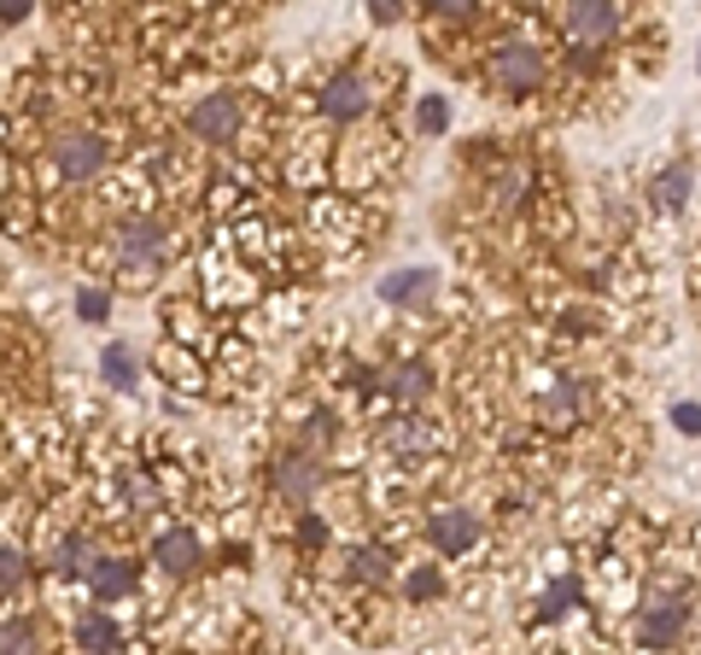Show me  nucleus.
<instances>
[{"label": "nucleus", "mask_w": 701, "mask_h": 655, "mask_svg": "<svg viewBox=\"0 0 701 655\" xmlns=\"http://www.w3.org/2000/svg\"><path fill=\"white\" fill-rule=\"evenodd\" d=\"M538 76H544V53H538V48H526V41H509V48L491 53V82H498L503 94L538 89Z\"/></svg>", "instance_id": "f257e3e1"}, {"label": "nucleus", "mask_w": 701, "mask_h": 655, "mask_svg": "<svg viewBox=\"0 0 701 655\" xmlns=\"http://www.w3.org/2000/svg\"><path fill=\"white\" fill-rule=\"evenodd\" d=\"M188 129L205 135V141H234L240 135V106L229 94H211V100H199V106L188 112Z\"/></svg>", "instance_id": "f03ea898"}, {"label": "nucleus", "mask_w": 701, "mask_h": 655, "mask_svg": "<svg viewBox=\"0 0 701 655\" xmlns=\"http://www.w3.org/2000/svg\"><path fill=\"white\" fill-rule=\"evenodd\" d=\"M678 632H684V603H644V614H637V644L667 649V644H678Z\"/></svg>", "instance_id": "7ed1b4c3"}, {"label": "nucleus", "mask_w": 701, "mask_h": 655, "mask_svg": "<svg viewBox=\"0 0 701 655\" xmlns=\"http://www.w3.org/2000/svg\"><path fill=\"white\" fill-rule=\"evenodd\" d=\"M432 544H439L444 557L473 550L480 544V516H473V509H444V516H432Z\"/></svg>", "instance_id": "20e7f679"}, {"label": "nucleus", "mask_w": 701, "mask_h": 655, "mask_svg": "<svg viewBox=\"0 0 701 655\" xmlns=\"http://www.w3.org/2000/svg\"><path fill=\"white\" fill-rule=\"evenodd\" d=\"M53 158H59V170H65L71 181H88L100 164H106V141H100V135H65Z\"/></svg>", "instance_id": "39448f33"}, {"label": "nucleus", "mask_w": 701, "mask_h": 655, "mask_svg": "<svg viewBox=\"0 0 701 655\" xmlns=\"http://www.w3.org/2000/svg\"><path fill=\"white\" fill-rule=\"evenodd\" d=\"M153 562H158L164 573H193V568H199V532H193V527H170V532H158Z\"/></svg>", "instance_id": "423d86ee"}, {"label": "nucleus", "mask_w": 701, "mask_h": 655, "mask_svg": "<svg viewBox=\"0 0 701 655\" xmlns=\"http://www.w3.org/2000/svg\"><path fill=\"white\" fill-rule=\"evenodd\" d=\"M135 580H140V573H135L129 557H100L94 573H88V591L100 603H117V597H129V591H135Z\"/></svg>", "instance_id": "0eeeda50"}, {"label": "nucleus", "mask_w": 701, "mask_h": 655, "mask_svg": "<svg viewBox=\"0 0 701 655\" xmlns=\"http://www.w3.org/2000/svg\"><path fill=\"white\" fill-rule=\"evenodd\" d=\"M164 246H170L164 222H123V229H117V252H123V258H135V263L164 258Z\"/></svg>", "instance_id": "6e6552de"}, {"label": "nucleus", "mask_w": 701, "mask_h": 655, "mask_svg": "<svg viewBox=\"0 0 701 655\" xmlns=\"http://www.w3.org/2000/svg\"><path fill=\"white\" fill-rule=\"evenodd\" d=\"M614 24H620V12H614L608 0H579V7H567V30L579 41H608Z\"/></svg>", "instance_id": "1a4fd4ad"}, {"label": "nucleus", "mask_w": 701, "mask_h": 655, "mask_svg": "<svg viewBox=\"0 0 701 655\" xmlns=\"http://www.w3.org/2000/svg\"><path fill=\"white\" fill-rule=\"evenodd\" d=\"M322 106L334 112V117H363V112H368V89H363V76H357V71H339V76H327V89H322Z\"/></svg>", "instance_id": "9d476101"}, {"label": "nucleus", "mask_w": 701, "mask_h": 655, "mask_svg": "<svg viewBox=\"0 0 701 655\" xmlns=\"http://www.w3.org/2000/svg\"><path fill=\"white\" fill-rule=\"evenodd\" d=\"M71 638H76V649H88V655H117L123 632H117L112 614H100V609H94V614H82V621H76Z\"/></svg>", "instance_id": "9b49d317"}, {"label": "nucleus", "mask_w": 701, "mask_h": 655, "mask_svg": "<svg viewBox=\"0 0 701 655\" xmlns=\"http://www.w3.org/2000/svg\"><path fill=\"white\" fill-rule=\"evenodd\" d=\"M275 486H281L293 503H311V491L322 486V475H316V457H281V468H275Z\"/></svg>", "instance_id": "f8f14e48"}, {"label": "nucleus", "mask_w": 701, "mask_h": 655, "mask_svg": "<svg viewBox=\"0 0 701 655\" xmlns=\"http://www.w3.org/2000/svg\"><path fill=\"white\" fill-rule=\"evenodd\" d=\"M386 393L398 398V404H416V398H427L432 393V375H427V363H398L386 375Z\"/></svg>", "instance_id": "ddd939ff"}, {"label": "nucleus", "mask_w": 701, "mask_h": 655, "mask_svg": "<svg viewBox=\"0 0 701 655\" xmlns=\"http://www.w3.org/2000/svg\"><path fill=\"white\" fill-rule=\"evenodd\" d=\"M427 287H432V270H391V275L380 281V299L416 304V299H427Z\"/></svg>", "instance_id": "4468645a"}, {"label": "nucleus", "mask_w": 701, "mask_h": 655, "mask_svg": "<svg viewBox=\"0 0 701 655\" xmlns=\"http://www.w3.org/2000/svg\"><path fill=\"white\" fill-rule=\"evenodd\" d=\"M690 164H667V170L661 176H655V205H667V211H672V205H684L690 199Z\"/></svg>", "instance_id": "2eb2a0df"}, {"label": "nucleus", "mask_w": 701, "mask_h": 655, "mask_svg": "<svg viewBox=\"0 0 701 655\" xmlns=\"http://www.w3.org/2000/svg\"><path fill=\"white\" fill-rule=\"evenodd\" d=\"M100 368H106V381L123 386V393L135 386V352L129 345H106V352H100Z\"/></svg>", "instance_id": "dca6fc26"}, {"label": "nucleus", "mask_w": 701, "mask_h": 655, "mask_svg": "<svg viewBox=\"0 0 701 655\" xmlns=\"http://www.w3.org/2000/svg\"><path fill=\"white\" fill-rule=\"evenodd\" d=\"M579 597H585V591H579V580H555V585L544 591V597H538V621H555V614H562V609H573Z\"/></svg>", "instance_id": "f3484780"}, {"label": "nucleus", "mask_w": 701, "mask_h": 655, "mask_svg": "<svg viewBox=\"0 0 701 655\" xmlns=\"http://www.w3.org/2000/svg\"><path fill=\"white\" fill-rule=\"evenodd\" d=\"M386 568H391V557H386L380 544H368V550H357V557H350V573H357V580H368V585L386 580Z\"/></svg>", "instance_id": "a211bd4d"}, {"label": "nucleus", "mask_w": 701, "mask_h": 655, "mask_svg": "<svg viewBox=\"0 0 701 655\" xmlns=\"http://www.w3.org/2000/svg\"><path fill=\"white\" fill-rule=\"evenodd\" d=\"M94 562H100V557H88V539H65V550H59V568H65V573H82V580L94 573Z\"/></svg>", "instance_id": "6ab92c4d"}, {"label": "nucleus", "mask_w": 701, "mask_h": 655, "mask_svg": "<svg viewBox=\"0 0 701 655\" xmlns=\"http://www.w3.org/2000/svg\"><path fill=\"white\" fill-rule=\"evenodd\" d=\"M416 123H421L427 135H439L444 123H450V106H444V94H427L421 106H416Z\"/></svg>", "instance_id": "aec40b11"}, {"label": "nucleus", "mask_w": 701, "mask_h": 655, "mask_svg": "<svg viewBox=\"0 0 701 655\" xmlns=\"http://www.w3.org/2000/svg\"><path fill=\"white\" fill-rule=\"evenodd\" d=\"M672 427H678V434H690V439H701V404L695 398H678L672 404Z\"/></svg>", "instance_id": "412c9836"}, {"label": "nucleus", "mask_w": 701, "mask_h": 655, "mask_svg": "<svg viewBox=\"0 0 701 655\" xmlns=\"http://www.w3.org/2000/svg\"><path fill=\"white\" fill-rule=\"evenodd\" d=\"M106 311H112V299L100 293V287H88V293L76 299V316H82V322H106Z\"/></svg>", "instance_id": "4be33fe9"}, {"label": "nucleus", "mask_w": 701, "mask_h": 655, "mask_svg": "<svg viewBox=\"0 0 701 655\" xmlns=\"http://www.w3.org/2000/svg\"><path fill=\"white\" fill-rule=\"evenodd\" d=\"M404 591H409V597H416V603H427V597H439V573H432V568H421V573H409V580H404Z\"/></svg>", "instance_id": "5701e85b"}, {"label": "nucleus", "mask_w": 701, "mask_h": 655, "mask_svg": "<svg viewBox=\"0 0 701 655\" xmlns=\"http://www.w3.org/2000/svg\"><path fill=\"white\" fill-rule=\"evenodd\" d=\"M299 544H304V550H322V544H327L322 516H304V521H299Z\"/></svg>", "instance_id": "b1692460"}, {"label": "nucleus", "mask_w": 701, "mask_h": 655, "mask_svg": "<svg viewBox=\"0 0 701 655\" xmlns=\"http://www.w3.org/2000/svg\"><path fill=\"white\" fill-rule=\"evenodd\" d=\"M18 573H24V557H18V544H7V550H0V585H18Z\"/></svg>", "instance_id": "393cba45"}, {"label": "nucleus", "mask_w": 701, "mask_h": 655, "mask_svg": "<svg viewBox=\"0 0 701 655\" xmlns=\"http://www.w3.org/2000/svg\"><path fill=\"white\" fill-rule=\"evenodd\" d=\"M30 649V626L24 621H7V655H24Z\"/></svg>", "instance_id": "a878e982"}, {"label": "nucleus", "mask_w": 701, "mask_h": 655, "mask_svg": "<svg viewBox=\"0 0 701 655\" xmlns=\"http://www.w3.org/2000/svg\"><path fill=\"white\" fill-rule=\"evenodd\" d=\"M30 7H24V0H7V7H0V24H18V18H24Z\"/></svg>", "instance_id": "bb28decb"}, {"label": "nucleus", "mask_w": 701, "mask_h": 655, "mask_svg": "<svg viewBox=\"0 0 701 655\" xmlns=\"http://www.w3.org/2000/svg\"><path fill=\"white\" fill-rule=\"evenodd\" d=\"M695 65H701V59H695Z\"/></svg>", "instance_id": "cd10ccee"}]
</instances>
